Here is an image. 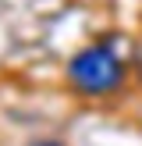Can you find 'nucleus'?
Listing matches in <instances>:
<instances>
[{"instance_id": "f257e3e1", "label": "nucleus", "mask_w": 142, "mask_h": 146, "mask_svg": "<svg viewBox=\"0 0 142 146\" xmlns=\"http://www.w3.org/2000/svg\"><path fill=\"white\" fill-rule=\"evenodd\" d=\"M68 78H71V86L78 93L103 96V93H110V89L121 86V57L110 46H89V50L71 57Z\"/></svg>"}, {"instance_id": "f03ea898", "label": "nucleus", "mask_w": 142, "mask_h": 146, "mask_svg": "<svg viewBox=\"0 0 142 146\" xmlns=\"http://www.w3.org/2000/svg\"><path fill=\"white\" fill-rule=\"evenodd\" d=\"M32 146H60V143H57V139H36Z\"/></svg>"}]
</instances>
